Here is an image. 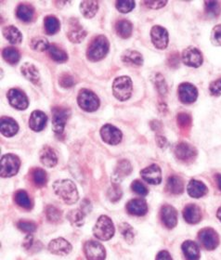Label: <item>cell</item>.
<instances>
[{
    "label": "cell",
    "instance_id": "cell-1",
    "mask_svg": "<svg viewBox=\"0 0 221 260\" xmlns=\"http://www.w3.org/2000/svg\"><path fill=\"white\" fill-rule=\"evenodd\" d=\"M53 189L56 194L67 205H74L79 199L78 190L72 180H56L53 183Z\"/></svg>",
    "mask_w": 221,
    "mask_h": 260
},
{
    "label": "cell",
    "instance_id": "cell-2",
    "mask_svg": "<svg viewBox=\"0 0 221 260\" xmlns=\"http://www.w3.org/2000/svg\"><path fill=\"white\" fill-rule=\"evenodd\" d=\"M109 41L105 36L95 37L88 48L87 57L91 62H99L102 60L109 51Z\"/></svg>",
    "mask_w": 221,
    "mask_h": 260
},
{
    "label": "cell",
    "instance_id": "cell-3",
    "mask_svg": "<svg viewBox=\"0 0 221 260\" xmlns=\"http://www.w3.org/2000/svg\"><path fill=\"white\" fill-rule=\"evenodd\" d=\"M114 226L109 216L103 215L99 217L93 228V234L101 241H108L114 235Z\"/></svg>",
    "mask_w": 221,
    "mask_h": 260
},
{
    "label": "cell",
    "instance_id": "cell-4",
    "mask_svg": "<svg viewBox=\"0 0 221 260\" xmlns=\"http://www.w3.org/2000/svg\"><path fill=\"white\" fill-rule=\"evenodd\" d=\"M113 96L121 101H125L131 97L132 81L129 76H120L112 84Z\"/></svg>",
    "mask_w": 221,
    "mask_h": 260
},
{
    "label": "cell",
    "instance_id": "cell-5",
    "mask_svg": "<svg viewBox=\"0 0 221 260\" xmlns=\"http://www.w3.org/2000/svg\"><path fill=\"white\" fill-rule=\"evenodd\" d=\"M0 175L2 178H10L18 173L21 161L18 156L12 153L5 154L1 157Z\"/></svg>",
    "mask_w": 221,
    "mask_h": 260
},
{
    "label": "cell",
    "instance_id": "cell-6",
    "mask_svg": "<svg viewBox=\"0 0 221 260\" xmlns=\"http://www.w3.org/2000/svg\"><path fill=\"white\" fill-rule=\"evenodd\" d=\"M77 102L80 108L86 112H95L100 106V99L91 90L83 89L80 90L77 97Z\"/></svg>",
    "mask_w": 221,
    "mask_h": 260
},
{
    "label": "cell",
    "instance_id": "cell-7",
    "mask_svg": "<svg viewBox=\"0 0 221 260\" xmlns=\"http://www.w3.org/2000/svg\"><path fill=\"white\" fill-rule=\"evenodd\" d=\"M70 109L55 107L52 109V129L57 135L64 134L65 125L70 117Z\"/></svg>",
    "mask_w": 221,
    "mask_h": 260
},
{
    "label": "cell",
    "instance_id": "cell-8",
    "mask_svg": "<svg viewBox=\"0 0 221 260\" xmlns=\"http://www.w3.org/2000/svg\"><path fill=\"white\" fill-rule=\"evenodd\" d=\"M198 239L204 249L212 251L220 243L219 234L211 228H204L198 234Z\"/></svg>",
    "mask_w": 221,
    "mask_h": 260
},
{
    "label": "cell",
    "instance_id": "cell-9",
    "mask_svg": "<svg viewBox=\"0 0 221 260\" xmlns=\"http://www.w3.org/2000/svg\"><path fill=\"white\" fill-rule=\"evenodd\" d=\"M84 252L88 260H104L106 251L101 242L88 241L85 243Z\"/></svg>",
    "mask_w": 221,
    "mask_h": 260
},
{
    "label": "cell",
    "instance_id": "cell-10",
    "mask_svg": "<svg viewBox=\"0 0 221 260\" xmlns=\"http://www.w3.org/2000/svg\"><path fill=\"white\" fill-rule=\"evenodd\" d=\"M182 62L187 66L198 68L203 63V56L196 47H188L182 52Z\"/></svg>",
    "mask_w": 221,
    "mask_h": 260
},
{
    "label": "cell",
    "instance_id": "cell-11",
    "mask_svg": "<svg viewBox=\"0 0 221 260\" xmlns=\"http://www.w3.org/2000/svg\"><path fill=\"white\" fill-rule=\"evenodd\" d=\"M101 137L105 143L116 145L120 143V142L122 141L123 135L117 127L107 124L102 126L101 129Z\"/></svg>",
    "mask_w": 221,
    "mask_h": 260
},
{
    "label": "cell",
    "instance_id": "cell-12",
    "mask_svg": "<svg viewBox=\"0 0 221 260\" xmlns=\"http://www.w3.org/2000/svg\"><path fill=\"white\" fill-rule=\"evenodd\" d=\"M151 38L153 44L159 49H165L168 45V33L164 27L160 25L153 27L151 30Z\"/></svg>",
    "mask_w": 221,
    "mask_h": 260
},
{
    "label": "cell",
    "instance_id": "cell-13",
    "mask_svg": "<svg viewBox=\"0 0 221 260\" xmlns=\"http://www.w3.org/2000/svg\"><path fill=\"white\" fill-rule=\"evenodd\" d=\"M8 99L12 107L18 110H25L29 106V101L24 92L17 89H11L9 90Z\"/></svg>",
    "mask_w": 221,
    "mask_h": 260
},
{
    "label": "cell",
    "instance_id": "cell-14",
    "mask_svg": "<svg viewBox=\"0 0 221 260\" xmlns=\"http://www.w3.org/2000/svg\"><path fill=\"white\" fill-rule=\"evenodd\" d=\"M178 97L185 104L194 103L198 97V90L190 83H182L178 87Z\"/></svg>",
    "mask_w": 221,
    "mask_h": 260
},
{
    "label": "cell",
    "instance_id": "cell-15",
    "mask_svg": "<svg viewBox=\"0 0 221 260\" xmlns=\"http://www.w3.org/2000/svg\"><path fill=\"white\" fill-rule=\"evenodd\" d=\"M47 248H48V251L51 254L57 255V256H67L73 249L72 244L62 237L52 240L48 243Z\"/></svg>",
    "mask_w": 221,
    "mask_h": 260
},
{
    "label": "cell",
    "instance_id": "cell-16",
    "mask_svg": "<svg viewBox=\"0 0 221 260\" xmlns=\"http://www.w3.org/2000/svg\"><path fill=\"white\" fill-rule=\"evenodd\" d=\"M87 36V32L78 24V21L75 19H71L69 24V29L67 32L68 39L73 43H80L82 42Z\"/></svg>",
    "mask_w": 221,
    "mask_h": 260
},
{
    "label": "cell",
    "instance_id": "cell-17",
    "mask_svg": "<svg viewBox=\"0 0 221 260\" xmlns=\"http://www.w3.org/2000/svg\"><path fill=\"white\" fill-rule=\"evenodd\" d=\"M140 176L149 184L158 185L162 181V171L155 164L140 171Z\"/></svg>",
    "mask_w": 221,
    "mask_h": 260
},
{
    "label": "cell",
    "instance_id": "cell-18",
    "mask_svg": "<svg viewBox=\"0 0 221 260\" xmlns=\"http://www.w3.org/2000/svg\"><path fill=\"white\" fill-rule=\"evenodd\" d=\"M161 220L167 229H174L177 223V212L175 208L169 205L162 207Z\"/></svg>",
    "mask_w": 221,
    "mask_h": 260
},
{
    "label": "cell",
    "instance_id": "cell-19",
    "mask_svg": "<svg viewBox=\"0 0 221 260\" xmlns=\"http://www.w3.org/2000/svg\"><path fill=\"white\" fill-rule=\"evenodd\" d=\"M175 155L181 161H192L196 156V150L190 144L180 142L176 146Z\"/></svg>",
    "mask_w": 221,
    "mask_h": 260
},
{
    "label": "cell",
    "instance_id": "cell-20",
    "mask_svg": "<svg viewBox=\"0 0 221 260\" xmlns=\"http://www.w3.org/2000/svg\"><path fill=\"white\" fill-rule=\"evenodd\" d=\"M183 217L189 224H197L202 219V211L200 207L194 204H190L183 209Z\"/></svg>",
    "mask_w": 221,
    "mask_h": 260
},
{
    "label": "cell",
    "instance_id": "cell-21",
    "mask_svg": "<svg viewBox=\"0 0 221 260\" xmlns=\"http://www.w3.org/2000/svg\"><path fill=\"white\" fill-rule=\"evenodd\" d=\"M47 122V117L45 113L37 110L34 111L30 117L29 120V126L32 130L39 132L45 128Z\"/></svg>",
    "mask_w": 221,
    "mask_h": 260
},
{
    "label": "cell",
    "instance_id": "cell-22",
    "mask_svg": "<svg viewBox=\"0 0 221 260\" xmlns=\"http://www.w3.org/2000/svg\"><path fill=\"white\" fill-rule=\"evenodd\" d=\"M131 171H132V166H131V164L129 163V161L126 160V159L120 160L117 163L116 167H115L113 175H112L113 183L118 184V182L123 180L125 177L129 176V174L131 173Z\"/></svg>",
    "mask_w": 221,
    "mask_h": 260
},
{
    "label": "cell",
    "instance_id": "cell-23",
    "mask_svg": "<svg viewBox=\"0 0 221 260\" xmlns=\"http://www.w3.org/2000/svg\"><path fill=\"white\" fill-rule=\"evenodd\" d=\"M127 211L132 215L141 216L148 212L147 203L142 199H133L127 204Z\"/></svg>",
    "mask_w": 221,
    "mask_h": 260
},
{
    "label": "cell",
    "instance_id": "cell-24",
    "mask_svg": "<svg viewBox=\"0 0 221 260\" xmlns=\"http://www.w3.org/2000/svg\"><path fill=\"white\" fill-rule=\"evenodd\" d=\"M0 130L1 133L5 137H12L17 134L19 126L17 122L10 117H1L0 120Z\"/></svg>",
    "mask_w": 221,
    "mask_h": 260
},
{
    "label": "cell",
    "instance_id": "cell-25",
    "mask_svg": "<svg viewBox=\"0 0 221 260\" xmlns=\"http://www.w3.org/2000/svg\"><path fill=\"white\" fill-rule=\"evenodd\" d=\"M40 162L46 167H53L58 163V157L53 149L49 146H44L39 153Z\"/></svg>",
    "mask_w": 221,
    "mask_h": 260
},
{
    "label": "cell",
    "instance_id": "cell-26",
    "mask_svg": "<svg viewBox=\"0 0 221 260\" xmlns=\"http://www.w3.org/2000/svg\"><path fill=\"white\" fill-rule=\"evenodd\" d=\"M187 190L189 195L193 198L203 197L208 191L207 187L205 186L204 183L200 180H192L189 182Z\"/></svg>",
    "mask_w": 221,
    "mask_h": 260
},
{
    "label": "cell",
    "instance_id": "cell-27",
    "mask_svg": "<svg viewBox=\"0 0 221 260\" xmlns=\"http://www.w3.org/2000/svg\"><path fill=\"white\" fill-rule=\"evenodd\" d=\"M166 189L173 195H179L184 191V181L177 176H171L166 182Z\"/></svg>",
    "mask_w": 221,
    "mask_h": 260
},
{
    "label": "cell",
    "instance_id": "cell-28",
    "mask_svg": "<svg viewBox=\"0 0 221 260\" xmlns=\"http://www.w3.org/2000/svg\"><path fill=\"white\" fill-rule=\"evenodd\" d=\"M181 248L186 260H200V249L196 242L194 241H186L182 243Z\"/></svg>",
    "mask_w": 221,
    "mask_h": 260
},
{
    "label": "cell",
    "instance_id": "cell-29",
    "mask_svg": "<svg viewBox=\"0 0 221 260\" xmlns=\"http://www.w3.org/2000/svg\"><path fill=\"white\" fill-rule=\"evenodd\" d=\"M21 72L22 73V75L34 84H37L39 82V72L37 69V67L32 64V63H23L21 67Z\"/></svg>",
    "mask_w": 221,
    "mask_h": 260
},
{
    "label": "cell",
    "instance_id": "cell-30",
    "mask_svg": "<svg viewBox=\"0 0 221 260\" xmlns=\"http://www.w3.org/2000/svg\"><path fill=\"white\" fill-rule=\"evenodd\" d=\"M3 35L12 45H18L22 41V33L19 31L18 28L13 25L5 27L3 30Z\"/></svg>",
    "mask_w": 221,
    "mask_h": 260
},
{
    "label": "cell",
    "instance_id": "cell-31",
    "mask_svg": "<svg viewBox=\"0 0 221 260\" xmlns=\"http://www.w3.org/2000/svg\"><path fill=\"white\" fill-rule=\"evenodd\" d=\"M122 61L123 63L131 64V65L141 66L143 64V57L138 51L128 49L122 55Z\"/></svg>",
    "mask_w": 221,
    "mask_h": 260
},
{
    "label": "cell",
    "instance_id": "cell-32",
    "mask_svg": "<svg viewBox=\"0 0 221 260\" xmlns=\"http://www.w3.org/2000/svg\"><path fill=\"white\" fill-rule=\"evenodd\" d=\"M99 9V4L97 1H82L80 3V11L85 18H93Z\"/></svg>",
    "mask_w": 221,
    "mask_h": 260
},
{
    "label": "cell",
    "instance_id": "cell-33",
    "mask_svg": "<svg viewBox=\"0 0 221 260\" xmlns=\"http://www.w3.org/2000/svg\"><path fill=\"white\" fill-rule=\"evenodd\" d=\"M16 15L21 21L29 23L34 17V9L32 6L27 4H21L16 10Z\"/></svg>",
    "mask_w": 221,
    "mask_h": 260
},
{
    "label": "cell",
    "instance_id": "cell-34",
    "mask_svg": "<svg viewBox=\"0 0 221 260\" xmlns=\"http://www.w3.org/2000/svg\"><path fill=\"white\" fill-rule=\"evenodd\" d=\"M116 33L122 38H129L132 35V24L128 20H120L116 24Z\"/></svg>",
    "mask_w": 221,
    "mask_h": 260
},
{
    "label": "cell",
    "instance_id": "cell-35",
    "mask_svg": "<svg viewBox=\"0 0 221 260\" xmlns=\"http://www.w3.org/2000/svg\"><path fill=\"white\" fill-rule=\"evenodd\" d=\"M47 51H48V54H49V57L52 59V61H54L56 63H66L67 60H68L67 53L64 51L63 49H61L60 47H56L55 45H50Z\"/></svg>",
    "mask_w": 221,
    "mask_h": 260
},
{
    "label": "cell",
    "instance_id": "cell-36",
    "mask_svg": "<svg viewBox=\"0 0 221 260\" xmlns=\"http://www.w3.org/2000/svg\"><path fill=\"white\" fill-rule=\"evenodd\" d=\"M60 27H61L60 22L54 16L50 15L46 16L44 19V28L47 35H54L57 32H59Z\"/></svg>",
    "mask_w": 221,
    "mask_h": 260
},
{
    "label": "cell",
    "instance_id": "cell-37",
    "mask_svg": "<svg viewBox=\"0 0 221 260\" xmlns=\"http://www.w3.org/2000/svg\"><path fill=\"white\" fill-rule=\"evenodd\" d=\"M85 216H86L85 213L79 208L70 211L67 215V218L71 224L74 225L75 227H81L85 222Z\"/></svg>",
    "mask_w": 221,
    "mask_h": 260
},
{
    "label": "cell",
    "instance_id": "cell-38",
    "mask_svg": "<svg viewBox=\"0 0 221 260\" xmlns=\"http://www.w3.org/2000/svg\"><path fill=\"white\" fill-rule=\"evenodd\" d=\"M14 200L19 207H22V208L27 209V210L31 209V207H32V203H31L30 197L28 196L27 192L23 189H20L15 193Z\"/></svg>",
    "mask_w": 221,
    "mask_h": 260
},
{
    "label": "cell",
    "instance_id": "cell-39",
    "mask_svg": "<svg viewBox=\"0 0 221 260\" xmlns=\"http://www.w3.org/2000/svg\"><path fill=\"white\" fill-rule=\"evenodd\" d=\"M49 47H50V44L48 43L47 39L45 37H42V36L34 37L31 41L32 49L38 51V52H43V51L48 50Z\"/></svg>",
    "mask_w": 221,
    "mask_h": 260
},
{
    "label": "cell",
    "instance_id": "cell-40",
    "mask_svg": "<svg viewBox=\"0 0 221 260\" xmlns=\"http://www.w3.org/2000/svg\"><path fill=\"white\" fill-rule=\"evenodd\" d=\"M2 56L5 61L10 64H16L20 61V53L13 47H8L4 48L2 51Z\"/></svg>",
    "mask_w": 221,
    "mask_h": 260
},
{
    "label": "cell",
    "instance_id": "cell-41",
    "mask_svg": "<svg viewBox=\"0 0 221 260\" xmlns=\"http://www.w3.org/2000/svg\"><path fill=\"white\" fill-rule=\"evenodd\" d=\"M46 216L49 222L58 223L62 220L63 214L59 208L50 205L46 207Z\"/></svg>",
    "mask_w": 221,
    "mask_h": 260
},
{
    "label": "cell",
    "instance_id": "cell-42",
    "mask_svg": "<svg viewBox=\"0 0 221 260\" xmlns=\"http://www.w3.org/2000/svg\"><path fill=\"white\" fill-rule=\"evenodd\" d=\"M119 231L120 234L123 235L126 242L129 244H131L132 242H134V238H135L134 230L129 223H127V222L121 223L119 226Z\"/></svg>",
    "mask_w": 221,
    "mask_h": 260
},
{
    "label": "cell",
    "instance_id": "cell-43",
    "mask_svg": "<svg viewBox=\"0 0 221 260\" xmlns=\"http://www.w3.org/2000/svg\"><path fill=\"white\" fill-rule=\"evenodd\" d=\"M32 180L37 187H43L46 183V171L42 168H36L32 173Z\"/></svg>",
    "mask_w": 221,
    "mask_h": 260
},
{
    "label": "cell",
    "instance_id": "cell-44",
    "mask_svg": "<svg viewBox=\"0 0 221 260\" xmlns=\"http://www.w3.org/2000/svg\"><path fill=\"white\" fill-rule=\"evenodd\" d=\"M153 82L156 88L157 91L159 92V94L162 96H165L167 92V86H166V80L164 76L161 73L157 72L153 76Z\"/></svg>",
    "mask_w": 221,
    "mask_h": 260
},
{
    "label": "cell",
    "instance_id": "cell-45",
    "mask_svg": "<svg viewBox=\"0 0 221 260\" xmlns=\"http://www.w3.org/2000/svg\"><path fill=\"white\" fill-rule=\"evenodd\" d=\"M205 6V12L208 14L210 17H218L221 13V6L218 1H205L204 2Z\"/></svg>",
    "mask_w": 221,
    "mask_h": 260
},
{
    "label": "cell",
    "instance_id": "cell-46",
    "mask_svg": "<svg viewBox=\"0 0 221 260\" xmlns=\"http://www.w3.org/2000/svg\"><path fill=\"white\" fill-rule=\"evenodd\" d=\"M17 227L19 230H21L22 233L28 234H33L37 230V224L29 220H20L17 223Z\"/></svg>",
    "mask_w": 221,
    "mask_h": 260
},
{
    "label": "cell",
    "instance_id": "cell-47",
    "mask_svg": "<svg viewBox=\"0 0 221 260\" xmlns=\"http://www.w3.org/2000/svg\"><path fill=\"white\" fill-rule=\"evenodd\" d=\"M107 195L111 202L113 203L118 202L122 197V189L120 188L119 185L116 183H113L108 189Z\"/></svg>",
    "mask_w": 221,
    "mask_h": 260
},
{
    "label": "cell",
    "instance_id": "cell-48",
    "mask_svg": "<svg viewBox=\"0 0 221 260\" xmlns=\"http://www.w3.org/2000/svg\"><path fill=\"white\" fill-rule=\"evenodd\" d=\"M135 1H129V0H119L116 2V8L122 13H128L135 8Z\"/></svg>",
    "mask_w": 221,
    "mask_h": 260
},
{
    "label": "cell",
    "instance_id": "cell-49",
    "mask_svg": "<svg viewBox=\"0 0 221 260\" xmlns=\"http://www.w3.org/2000/svg\"><path fill=\"white\" fill-rule=\"evenodd\" d=\"M59 84L64 89H70L74 85V77L69 73H62L59 78Z\"/></svg>",
    "mask_w": 221,
    "mask_h": 260
},
{
    "label": "cell",
    "instance_id": "cell-50",
    "mask_svg": "<svg viewBox=\"0 0 221 260\" xmlns=\"http://www.w3.org/2000/svg\"><path fill=\"white\" fill-rule=\"evenodd\" d=\"M131 189L140 196H146L148 194V189L145 187V185L140 182L139 180H135L131 184Z\"/></svg>",
    "mask_w": 221,
    "mask_h": 260
},
{
    "label": "cell",
    "instance_id": "cell-51",
    "mask_svg": "<svg viewBox=\"0 0 221 260\" xmlns=\"http://www.w3.org/2000/svg\"><path fill=\"white\" fill-rule=\"evenodd\" d=\"M211 41L216 46H221V24L213 28L211 33Z\"/></svg>",
    "mask_w": 221,
    "mask_h": 260
},
{
    "label": "cell",
    "instance_id": "cell-52",
    "mask_svg": "<svg viewBox=\"0 0 221 260\" xmlns=\"http://www.w3.org/2000/svg\"><path fill=\"white\" fill-rule=\"evenodd\" d=\"M209 90H210V93L213 96H216V97L221 96V78L211 83V85L209 87Z\"/></svg>",
    "mask_w": 221,
    "mask_h": 260
},
{
    "label": "cell",
    "instance_id": "cell-53",
    "mask_svg": "<svg viewBox=\"0 0 221 260\" xmlns=\"http://www.w3.org/2000/svg\"><path fill=\"white\" fill-rule=\"evenodd\" d=\"M191 120H192L191 117L187 114H184V113L178 114V116H177V123L180 127H187V126H190Z\"/></svg>",
    "mask_w": 221,
    "mask_h": 260
},
{
    "label": "cell",
    "instance_id": "cell-54",
    "mask_svg": "<svg viewBox=\"0 0 221 260\" xmlns=\"http://www.w3.org/2000/svg\"><path fill=\"white\" fill-rule=\"evenodd\" d=\"M167 1H144L145 6L153 9H159L165 7Z\"/></svg>",
    "mask_w": 221,
    "mask_h": 260
},
{
    "label": "cell",
    "instance_id": "cell-55",
    "mask_svg": "<svg viewBox=\"0 0 221 260\" xmlns=\"http://www.w3.org/2000/svg\"><path fill=\"white\" fill-rule=\"evenodd\" d=\"M80 209L83 211L85 215L88 214L90 212V210H91V205H90L89 201L87 200V199L83 200L82 203H81V206H80Z\"/></svg>",
    "mask_w": 221,
    "mask_h": 260
},
{
    "label": "cell",
    "instance_id": "cell-56",
    "mask_svg": "<svg viewBox=\"0 0 221 260\" xmlns=\"http://www.w3.org/2000/svg\"><path fill=\"white\" fill-rule=\"evenodd\" d=\"M34 243V237L32 234H28L27 236L25 237L24 241L22 242V246L25 248V249H30L32 247Z\"/></svg>",
    "mask_w": 221,
    "mask_h": 260
},
{
    "label": "cell",
    "instance_id": "cell-57",
    "mask_svg": "<svg viewBox=\"0 0 221 260\" xmlns=\"http://www.w3.org/2000/svg\"><path fill=\"white\" fill-rule=\"evenodd\" d=\"M178 55L177 53L172 54L169 59H168V63L172 68H176L177 66H178Z\"/></svg>",
    "mask_w": 221,
    "mask_h": 260
},
{
    "label": "cell",
    "instance_id": "cell-58",
    "mask_svg": "<svg viewBox=\"0 0 221 260\" xmlns=\"http://www.w3.org/2000/svg\"><path fill=\"white\" fill-rule=\"evenodd\" d=\"M155 260H172V258L168 252L161 251L157 254Z\"/></svg>",
    "mask_w": 221,
    "mask_h": 260
},
{
    "label": "cell",
    "instance_id": "cell-59",
    "mask_svg": "<svg viewBox=\"0 0 221 260\" xmlns=\"http://www.w3.org/2000/svg\"><path fill=\"white\" fill-rule=\"evenodd\" d=\"M156 142L157 144H158V146H159L160 148H162V149L166 148V146L168 145V142H167L166 138L163 137V136H158V135H157Z\"/></svg>",
    "mask_w": 221,
    "mask_h": 260
},
{
    "label": "cell",
    "instance_id": "cell-60",
    "mask_svg": "<svg viewBox=\"0 0 221 260\" xmlns=\"http://www.w3.org/2000/svg\"><path fill=\"white\" fill-rule=\"evenodd\" d=\"M151 126H152V128H153L155 131H158L159 129H161V126H162V125H161V123H160L159 121L155 120V121H153V122L151 123Z\"/></svg>",
    "mask_w": 221,
    "mask_h": 260
},
{
    "label": "cell",
    "instance_id": "cell-61",
    "mask_svg": "<svg viewBox=\"0 0 221 260\" xmlns=\"http://www.w3.org/2000/svg\"><path fill=\"white\" fill-rule=\"evenodd\" d=\"M216 182H217V185H218V187H219V189H221V174H217L216 175Z\"/></svg>",
    "mask_w": 221,
    "mask_h": 260
},
{
    "label": "cell",
    "instance_id": "cell-62",
    "mask_svg": "<svg viewBox=\"0 0 221 260\" xmlns=\"http://www.w3.org/2000/svg\"><path fill=\"white\" fill-rule=\"evenodd\" d=\"M217 217L219 218L220 221H221V207L219 208V210L217 212Z\"/></svg>",
    "mask_w": 221,
    "mask_h": 260
}]
</instances>
